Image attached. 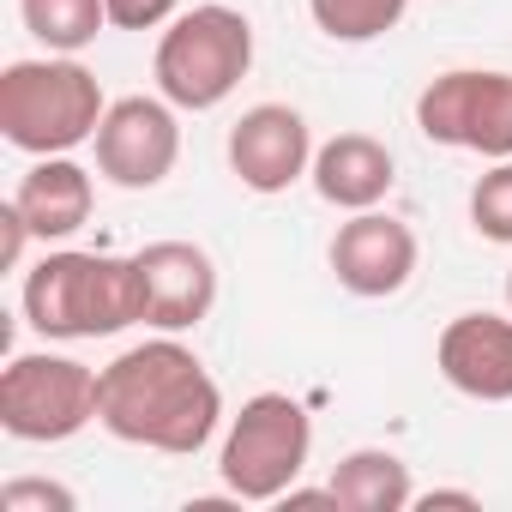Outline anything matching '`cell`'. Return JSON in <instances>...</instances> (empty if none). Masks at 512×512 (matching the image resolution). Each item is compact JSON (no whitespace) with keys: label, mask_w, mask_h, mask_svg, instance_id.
<instances>
[{"label":"cell","mask_w":512,"mask_h":512,"mask_svg":"<svg viewBox=\"0 0 512 512\" xmlns=\"http://www.w3.org/2000/svg\"><path fill=\"white\" fill-rule=\"evenodd\" d=\"M97 175L127 187V193H151L169 181L175 157H181V121L169 97H121L109 103L103 127H97Z\"/></svg>","instance_id":"obj_8"},{"label":"cell","mask_w":512,"mask_h":512,"mask_svg":"<svg viewBox=\"0 0 512 512\" xmlns=\"http://www.w3.org/2000/svg\"><path fill=\"white\" fill-rule=\"evenodd\" d=\"M133 260L145 284V326L193 332L217 308V266L199 241H145Z\"/></svg>","instance_id":"obj_11"},{"label":"cell","mask_w":512,"mask_h":512,"mask_svg":"<svg viewBox=\"0 0 512 512\" xmlns=\"http://www.w3.org/2000/svg\"><path fill=\"white\" fill-rule=\"evenodd\" d=\"M308 13L332 43H374L404 25L410 0H308Z\"/></svg>","instance_id":"obj_17"},{"label":"cell","mask_w":512,"mask_h":512,"mask_svg":"<svg viewBox=\"0 0 512 512\" xmlns=\"http://www.w3.org/2000/svg\"><path fill=\"white\" fill-rule=\"evenodd\" d=\"M97 422V374L73 356L31 350L0 368V428L25 446H61Z\"/></svg>","instance_id":"obj_6"},{"label":"cell","mask_w":512,"mask_h":512,"mask_svg":"<svg viewBox=\"0 0 512 512\" xmlns=\"http://www.w3.org/2000/svg\"><path fill=\"white\" fill-rule=\"evenodd\" d=\"M109 115V97L91 67L73 55H43V61H13L0 73V133L25 157H67L97 139Z\"/></svg>","instance_id":"obj_3"},{"label":"cell","mask_w":512,"mask_h":512,"mask_svg":"<svg viewBox=\"0 0 512 512\" xmlns=\"http://www.w3.org/2000/svg\"><path fill=\"white\" fill-rule=\"evenodd\" d=\"M416 506H422V512H434V506H464V512H476L482 500H476L470 488H428V494H416Z\"/></svg>","instance_id":"obj_22"},{"label":"cell","mask_w":512,"mask_h":512,"mask_svg":"<svg viewBox=\"0 0 512 512\" xmlns=\"http://www.w3.org/2000/svg\"><path fill=\"white\" fill-rule=\"evenodd\" d=\"M506 308H512V272H506Z\"/></svg>","instance_id":"obj_23"},{"label":"cell","mask_w":512,"mask_h":512,"mask_svg":"<svg viewBox=\"0 0 512 512\" xmlns=\"http://www.w3.org/2000/svg\"><path fill=\"white\" fill-rule=\"evenodd\" d=\"M308 458H314V422H308V410L290 392H253L235 410L229 434H223L217 470H223V488L235 500L266 506V500H284L302 482Z\"/></svg>","instance_id":"obj_5"},{"label":"cell","mask_w":512,"mask_h":512,"mask_svg":"<svg viewBox=\"0 0 512 512\" xmlns=\"http://www.w3.org/2000/svg\"><path fill=\"white\" fill-rule=\"evenodd\" d=\"M326 488H332V506H350V512H404V506H416L410 464L386 446H356L350 458H338Z\"/></svg>","instance_id":"obj_15"},{"label":"cell","mask_w":512,"mask_h":512,"mask_svg":"<svg viewBox=\"0 0 512 512\" xmlns=\"http://www.w3.org/2000/svg\"><path fill=\"white\" fill-rule=\"evenodd\" d=\"M434 368L452 392L476 404H512V320L506 314H458L434 344Z\"/></svg>","instance_id":"obj_12"},{"label":"cell","mask_w":512,"mask_h":512,"mask_svg":"<svg viewBox=\"0 0 512 512\" xmlns=\"http://www.w3.org/2000/svg\"><path fill=\"white\" fill-rule=\"evenodd\" d=\"M416 133L446 151H476L488 163L512 157V73L452 67L434 73L416 97Z\"/></svg>","instance_id":"obj_7"},{"label":"cell","mask_w":512,"mask_h":512,"mask_svg":"<svg viewBox=\"0 0 512 512\" xmlns=\"http://www.w3.org/2000/svg\"><path fill=\"white\" fill-rule=\"evenodd\" d=\"M25 241H31V223H25V211L7 199V205H0V266H19V260H25Z\"/></svg>","instance_id":"obj_21"},{"label":"cell","mask_w":512,"mask_h":512,"mask_svg":"<svg viewBox=\"0 0 512 512\" xmlns=\"http://www.w3.org/2000/svg\"><path fill=\"white\" fill-rule=\"evenodd\" d=\"M308 175H314V193L326 205H338V211H374L392 193L398 163H392V151L374 133H338V139H326L314 151Z\"/></svg>","instance_id":"obj_14"},{"label":"cell","mask_w":512,"mask_h":512,"mask_svg":"<svg viewBox=\"0 0 512 512\" xmlns=\"http://www.w3.org/2000/svg\"><path fill=\"white\" fill-rule=\"evenodd\" d=\"M247 67H253V25H247V13L223 7V0L175 13L169 31L157 37V55H151L157 91L187 115L229 103L235 85L247 79Z\"/></svg>","instance_id":"obj_4"},{"label":"cell","mask_w":512,"mask_h":512,"mask_svg":"<svg viewBox=\"0 0 512 512\" xmlns=\"http://www.w3.org/2000/svg\"><path fill=\"white\" fill-rule=\"evenodd\" d=\"M181 13V0H109V25L115 31H157Z\"/></svg>","instance_id":"obj_20"},{"label":"cell","mask_w":512,"mask_h":512,"mask_svg":"<svg viewBox=\"0 0 512 512\" xmlns=\"http://www.w3.org/2000/svg\"><path fill=\"white\" fill-rule=\"evenodd\" d=\"M229 175L247 193H284L314 169V133L308 115L290 103H253L235 127H229Z\"/></svg>","instance_id":"obj_9"},{"label":"cell","mask_w":512,"mask_h":512,"mask_svg":"<svg viewBox=\"0 0 512 512\" xmlns=\"http://www.w3.org/2000/svg\"><path fill=\"white\" fill-rule=\"evenodd\" d=\"M25 320L43 338L85 344V338H115L127 326H145V284L139 260H115V253H43L25 272Z\"/></svg>","instance_id":"obj_2"},{"label":"cell","mask_w":512,"mask_h":512,"mask_svg":"<svg viewBox=\"0 0 512 512\" xmlns=\"http://www.w3.org/2000/svg\"><path fill=\"white\" fill-rule=\"evenodd\" d=\"M470 229L482 241L512 247V157H500L494 169L476 175V187H470Z\"/></svg>","instance_id":"obj_18"},{"label":"cell","mask_w":512,"mask_h":512,"mask_svg":"<svg viewBox=\"0 0 512 512\" xmlns=\"http://www.w3.org/2000/svg\"><path fill=\"white\" fill-rule=\"evenodd\" d=\"M19 19L49 55H79L103 37L109 0H19Z\"/></svg>","instance_id":"obj_16"},{"label":"cell","mask_w":512,"mask_h":512,"mask_svg":"<svg viewBox=\"0 0 512 512\" xmlns=\"http://www.w3.org/2000/svg\"><path fill=\"white\" fill-rule=\"evenodd\" d=\"M13 205L25 211L37 241H67V235H79L91 223L97 187H91V169L73 163V151L67 157H37L13 187Z\"/></svg>","instance_id":"obj_13"},{"label":"cell","mask_w":512,"mask_h":512,"mask_svg":"<svg viewBox=\"0 0 512 512\" xmlns=\"http://www.w3.org/2000/svg\"><path fill=\"white\" fill-rule=\"evenodd\" d=\"M73 506H79V494L49 476H13L0 488V512H73Z\"/></svg>","instance_id":"obj_19"},{"label":"cell","mask_w":512,"mask_h":512,"mask_svg":"<svg viewBox=\"0 0 512 512\" xmlns=\"http://www.w3.org/2000/svg\"><path fill=\"white\" fill-rule=\"evenodd\" d=\"M97 422L127 446L193 458L223 422V392L205 362L175 332H163L97 368Z\"/></svg>","instance_id":"obj_1"},{"label":"cell","mask_w":512,"mask_h":512,"mask_svg":"<svg viewBox=\"0 0 512 512\" xmlns=\"http://www.w3.org/2000/svg\"><path fill=\"white\" fill-rule=\"evenodd\" d=\"M332 278L362 296V302H380V296H398L410 278H416V260H422V247H416V229L398 223L392 211H350V223H338L332 235Z\"/></svg>","instance_id":"obj_10"}]
</instances>
